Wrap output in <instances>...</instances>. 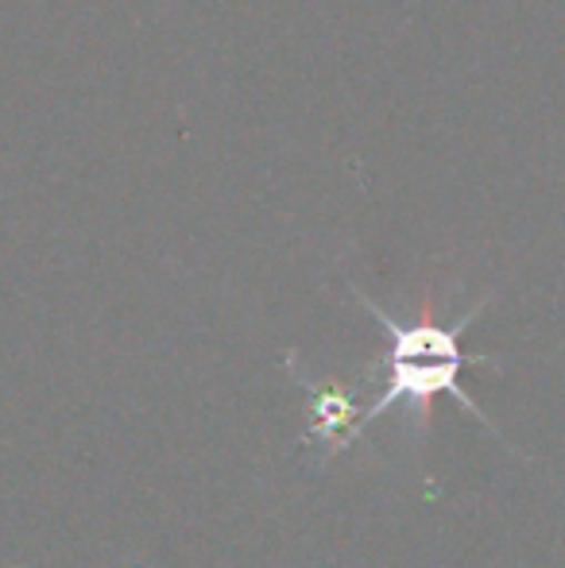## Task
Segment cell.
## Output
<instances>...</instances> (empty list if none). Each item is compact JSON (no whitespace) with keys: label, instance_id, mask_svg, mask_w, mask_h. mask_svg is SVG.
Wrapping results in <instances>:
<instances>
[{"label":"cell","instance_id":"cell-1","mask_svg":"<svg viewBox=\"0 0 565 568\" xmlns=\"http://www.w3.org/2000/svg\"><path fill=\"white\" fill-rule=\"evenodd\" d=\"M356 298H361V306L384 325L387 337H392V372H387V387H384V395L372 398V403L364 406L361 434H364V426H372L376 418L392 414V406H411V410L418 414V426H426L430 403H434L437 395H453L461 403V410H468L473 418H481L484 426H492V422L484 418L481 406H476V398L465 390V383H461L465 364H496L492 356H468V352L461 348V329L473 325V317L488 306V298L476 302V306L468 310L457 325H450V329L437 322H395V317L387 314L384 306H376L369 294L356 291Z\"/></svg>","mask_w":565,"mask_h":568},{"label":"cell","instance_id":"cell-2","mask_svg":"<svg viewBox=\"0 0 565 568\" xmlns=\"http://www.w3.org/2000/svg\"><path fill=\"white\" fill-rule=\"evenodd\" d=\"M286 367H291L294 383L306 390V445H330V453H345L349 445L361 437V414L364 406H356V387H345V383H322L310 379V375L299 372V359L294 352L286 356Z\"/></svg>","mask_w":565,"mask_h":568}]
</instances>
